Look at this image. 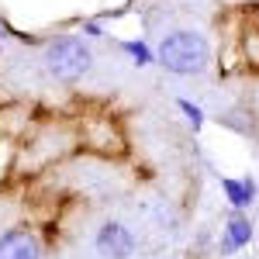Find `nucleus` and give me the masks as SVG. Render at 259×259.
Listing matches in <instances>:
<instances>
[{"label": "nucleus", "mask_w": 259, "mask_h": 259, "mask_svg": "<svg viewBox=\"0 0 259 259\" xmlns=\"http://www.w3.org/2000/svg\"><path fill=\"white\" fill-rule=\"evenodd\" d=\"M156 59L162 62V69H169L177 76H197L211 62V45H207V38L200 31L177 28V31H166L159 38Z\"/></svg>", "instance_id": "nucleus-1"}, {"label": "nucleus", "mask_w": 259, "mask_h": 259, "mask_svg": "<svg viewBox=\"0 0 259 259\" xmlns=\"http://www.w3.org/2000/svg\"><path fill=\"white\" fill-rule=\"evenodd\" d=\"M252 235H256L252 221L235 211V214L228 218V225H225V232H221V252H225V256H232V252L245 249V245L252 242Z\"/></svg>", "instance_id": "nucleus-5"}, {"label": "nucleus", "mask_w": 259, "mask_h": 259, "mask_svg": "<svg viewBox=\"0 0 259 259\" xmlns=\"http://www.w3.org/2000/svg\"><path fill=\"white\" fill-rule=\"evenodd\" d=\"M177 107L183 111V114H187V121L194 124V132H197V128H204V111H200L197 104H190L187 97H177Z\"/></svg>", "instance_id": "nucleus-8"}, {"label": "nucleus", "mask_w": 259, "mask_h": 259, "mask_svg": "<svg viewBox=\"0 0 259 259\" xmlns=\"http://www.w3.org/2000/svg\"><path fill=\"white\" fill-rule=\"evenodd\" d=\"M221 194H225V200H228L235 211H242V207H249V204L256 200L259 183L249 180V177H221Z\"/></svg>", "instance_id": "nucleus-6"}, {"label": "nucleus", "mask_w": 259, "mask_h": 259, "mask_svg": "<svg viewBox=\"0 0 259 259\" xmlns=\"http://www.w3.org/2000/svg\"><path fill=\"white\" fill-rule=\"evenodd\" d=\"M124 52H128L132 59L139 62V66H145V62H152V59H156V52H152V49H149L145 41H124Z\"/></svg>", "instance_id": "nucleus-7"}, {"label": "nucleus", "mask_w": 259, "mask_h": 259, "mask_svg": "<svg viewBox=\"0 0 259 259\" xmlns=\"http://www.w3.org/2000/svg\"><path fill=\"white\" fill-rule=\"evenodd\" d=\"M94 66V49L87 45V38H73V35H62L52 38L45 45V69L62 83L83 80Z\"/></svg>", "instance_id": "nucleus-2"}, {"label": "nucleus", "mask_w": 259, "mask_h": 259, "mask_svg": "<svg viewBox=\"0 0 259 259\" xmlns=\"http://www.w3.org/2000/svg\"><path fill=\"white\" fill-rule=\"evenodd\" d=\"M0 259H41V242L28 228H14L0 235Z\"/></svg>", "instance_id": "nucleus-4"}, {"label": "nucleus", "mask_w": 259, "mask_h": 259, "mask_svg": "<svg viewBox=\"0 0 259 259\" xmlns=\"http://www.w3.org/2000/svg\"><path fill=\"white\" fill-rule=\"evenodd\" d=\"M139 249V239L128 225L121 221H104L97 232V252L104 259H132Z\"/></svg>", "instance_id": "nucleus-3"}]
</instances>
